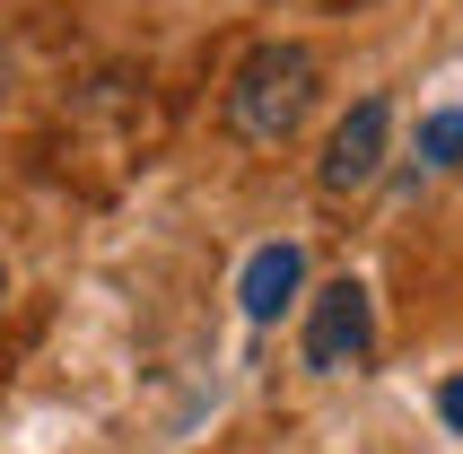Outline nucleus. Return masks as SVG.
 <instances>
[{
  "instance_id": "2",
  "label": "nucleus",
  "mask_w": 463,
  "mask_h": 454,
  "mask_svg": "<svg viewBox=\"0 0 463 454\" xmlns=\"http://www.w3.org/2000/svg\"><path fill=\"white\" fill-rule=\"evenodd\" d=\"M367 350H376V298H367L359 279L315 288V306H307V367L315 376H350V367H367Z\"/></svg>"
},
{
  "instance_id": "5",
  "label": "nucleus",
  "mask_w": 463,
  "mask_h": 454,
  "mask_svg": "<svg viewBox=\"0 0 463 454\" xmlns=\"http://www.w3.org/2000/svg\"><path fill=\"white\" fill-rule=\"evenodd\" d=\"M420 157L429 166H463V114H429L420 123Z\"/></svg>"
},
{
  "instance_id": "1",
  "label": "nucleus",
  "mask_w": 463,
  "mask_h": 454,
  "mask_svg": "<svg viewBox=\"0 0 463 454\" xmlns=\"http://www.w3.org/2000/svg\"><path fill=\"white\" fill-rule=\"evenodd\" d=\"M315 52L288 44V35H271V44H254L245 61L228 71V97H219V114H228V131L245 140V149H280L288 131L315 114Z\"/></svg>"
},
{
  "instance_id": "4",
  "label": "nucleus",
  "mask_w": 463,
  "mask_h": 454,
  "mask_svg": "<svg viewBox=\"0 0 463 454\" xmlns=\"http://www.w3.org/2000/svg\"><path fill=\"white\" fill-rule=\"evenodd\" d=\"M298 279H307V253L298 245H262L254 262H245V279H236V306H245L254 324H280V306L298 298Z\"/></svg>"
},
{
  "instance_id": "6",
  "label": "nucleus",
  "mask_w": 463,
  "mask_h": 454,
  "mask_svg": "<svg viewBox=\"0 0 463 454\" xmlns=\"http://www.w3.org/2000/svg\"><path fill=\"white\" fill-rule=\"evenodd\" d=\"M438 411H446V429H463V376H455V384L438 393Z\"/></svg>"
},
{
  "instance_id": "7",
  "label": "nucleus",
  "mask_w": 463,
  "mask_h": 454,
  "mask_svg": "<svg viewBox=\"0 0 463 454\" xmlns=\"http://www.w3.org/2000/svg\"><path fill=\"white\" fill-rule=\"evenodd\" d=\"M0 88H9V52H0Z\"/></svg>"
},
{
  "instance_id": "3",
  "label": "nucleus",
  "mask_w": 463,
  "mask_h": 454,
  "mask_svg": "<svg viewBox=\"0 0 463 454\" xmlns=\"http://www.w3.org/2000/svg\"><path fill=\"white\" fill-rule=\"evenodd\" d=\"M385 140H393V105H385V97H359V105L333 123V140H324L315 184H324V193H367V184L385 175Z\"/></svg>"
}]
</instances>
